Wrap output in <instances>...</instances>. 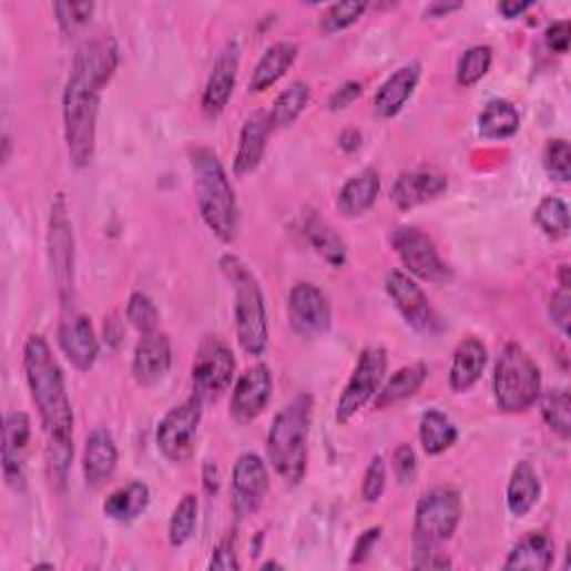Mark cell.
Segmentation results:
<instances>
[{
	"label": "cell",
	"instance_id": "cell-1",
	"mask_svg": "<svg viewBox=\"0 0 571 571\" xmlns=\"http://www.w3.org/2000/svg\"><path fill=\"white\" fill-rule=\"evenodd\" d=\"M116 68L119 48L108 34L88 39L74 54L63 90V132L77 167H88L94 161L101 94Z\"/></svg>",
	"mask_w": 571,
	"mask_h": 571
},
{
	"label": "cell",
	"instance_id": "cell-2",
	"mask_svg": "<svg viewBox=\"0 0 571 571\" xmlns=\"http://www.w3.org/2000/svg\"><path fill=\"white\" fill-rule=\"evenodd\" d=\"M23 368L48 442L45 453L50 478L52 485L63 491L74 460V411L63 370L43 335L28 337L23 348Z\"/></svg>",
	"mask_w": 571,
	"mask_h": 571
},
{
	"label": "cell",
	"instance_id": "cell-3",
	"mask_svg": "<svg viewBox=\"0 0 571 571\" xmlns=\"http://www.w3.org/2000/svg\"><path fill=\"white\" fill-rule=\"evenodd\" d=\"M190 167H193L197 206L204 224L224 244L235 242L239 233V220H242L239 204H237L235 187L217 152L206 145L193 147L190 150Z\"/></svg>",
	"mask_w": 571,
	"mask_h": 571
},
{
	"label": "cell",
	"instance_id": "cell-4",
	"mask_svg": "<svg viewBox=\"0 0 571 571\" xmlns=\"http://www.w3.org/2000/svg\"><path fill=\"white\" fill-rule=\"evenodd\" d=\"M313 420V396L299 394L273 420L266 449L277 476L288 487H299L308 471V436Z\"/></svg>",
	"mask_w": 571,
	"mask_h": 571
},
{
	"label": "cell",
	"instance_id": "cell-5",
	"mask_svg": "<svg viewBox=\"0 0 571 571\" xmlns=\"http://www.w3.org/2000/svg\"><path fill=\"white\" fill-rule=\"evenodd\" d=\"M220 268L235 290V328L239 346L246 355L259 357L268 346V310L264 290L255 273L237 255H224L220 259Z\"/></svg>",
	"mask_w": 571,
	"mask_h": 571
},
{
	"label": "cell",
	"instance_id": "cell-6",
	"mask_svg": "<svg viewBox=\"0 0 571 571\" xmlns=\"http://www.w3.org/2000/svg\"><path fill=\"white\" fill-rule=\"evenodd\" d=\"M542 394V377L536 359L518 341H507L493 368V396L502 414L529 411Z\"/></svg>",
	"mask_w": 571,
	"mask_h": 571
},
{
	"label": "cell",
	"instance_id": "cell-7",
	"mask_svg": "<svg viewBox=\"0 0 571 571\" xmlns=\"http://www.w3.org/2000/svg\"><path fill=\"white\" fill-rule=\"evenodd\" d=\"M48 259L52 279L59 293L61 310L74 308V228L70 222V208L65 195L52 202L48 222Z\"/></svg>",
	"mask_w": 571,
	"mask_h": 571
},
{
	"label": "cell",
	"instance_id": "cell-8",
	"mask_svg": "<svg viewBox=\"0 0 571 571\" xmlns=\"http://www.w3.org/2000/svg\"><path fill=\"white\" fill-rule=\"evenodd\" d=\"M462 520V496L453 487H436L422 493L416 507L414 544H434L451 540Z\"/></svg>",
	"mask_w": 571,
	"mask_h": 571
},
{
	"label": "cell",
	"instance_id": "cell-9",
	"mask_svg": "<svg viewBox=\"0 0 571 571\" xmlns=\"http://www.w3.org/2000/svg\"><path fill=\"white\" fill-rule=\"evenodd\" d=\"M387 368H389V353L383 346H368L359 353L353 375L335 407L337 425H348L368 402L375 400L379 387L385 383Z\"/></svg>",
	"mask_w": 571,
	"mask_h": 571
},
{
	"label": "cell",
	"instance_id": "cell-10",
	"mask_svg": "<svg viewBox=\"0 0 571 571\" xmlns=\"http://www.w3.org/2000/svg\"><path fill=\"white\" fill-rule=\"evenodd\" d=\"M237 370L233 348L217 335L202 339L193 361V391L206 405L220 400L231 387Z\"/></svg>",
	"mask_w": 571,
	"mask_h": 571
},
{
	"label": "cell",
	"instance_id": "cell-11",
	"mask_svg": "<svg viewBox=\"0 0 571 571\" xmlns=\"http://www.w3.org/2000/svg\"><path fill=\"white\" fill-rule=\"evenodd\" d=\"M202 416H204V402L193 394L185 402L172 407L161 418L156 427V447L165 460L181 465L193 456Z\"/></svg>",
	"mask_w": 571,
	"mask_h": 571
},
{
	"label": "cell",
	"instance_id": "cell-12",
	"mask_svg": "<svg viewBox=\"0 0 571 571\" xmlns=\"http://www.w3.org/2000/svg\"><path fill=\"white\" fill-rule=\"evenodd\" d=\"M391 244L396 255L400 257L407 275L431 282V284H449L453 273L442 262L434 239L416 226H398L391 235Z\"/></svg>",
	"mask_w": 571,
	"mask_h": 571
},
{
	"label": "cell",
	"instance_id": "cell-13",
	"mask_svg": "<svg viewBox=\"0 0 571 571\" xmlns=\"http://www.w3.org/2000/svg\"><path fill=\"white\" fill-rule=\"evenodd\" d=\"M385 288L387 295L391 297V302L396 304L398 313L402 315V319L418 333L422 335H438L445 324L440 319V315L436 313V308L431 306L427 293L418 286V282L402 273V271H391L385 279Z\"/></svg>",
	"mask_w": 571,
	"mask_h": 571
},
{
	"label": "cell",
	"instance_id": "cell-14",
	"mask_svg": "<svg viewBox=\"0 0 571 571\" xmlns=\"http://www.w3.org/2000/svg\"><path fill=\"white\" fill-rule=\"evenodd\" d=\"M288 322L302 339H317L330 330L333 310L322 288L299 282L288 293Z\"/></svg>",
	"mask_w": 571,
	"mask_h": 571
},
{
	"label": "cell",
	"instance_id": "cell-15",
	"mask_svg": "<svg viewBox=\"0 0 571 571\" xmlns=\"http://www.w3.org/2000/svg\"><path fill=\"white\" fill-rule=\"evenodd\" d=\"M271 491L268 467L257 453H242L233 469V511L239 520L255 516Z\"/></svg>",
	"mask_w": 571,
	"mask_h": 571
},
{
	"label": "cell",
	"instance_id": "cell-16",
	"mask_svg": "<svg viewBox=\"0 0 571 571\" xmlns=\"http://www.w3.org/2000/svg\"><path fill=\"white\" fill-rule=\"evenodd\" d=\"M271 398H273V370L264 361L253 364L235 379L233 398H231L233 420L239 425L255 422L271 405Z\"/></svg>",
	"mask_w": 571,
	"mask_h": 571
},
{
	"label": "cell",
	"instance_id": "cell-17",
	"mask_svg": "<svg viewBox=\"0 0 571 571\" xmlns=\"http://www.w3.org/2000/svg\"><path fill=\"white\" fill-rule=\"evenodd\" d=\"M59 346L68 361L81 370L88 373L99 359V337L92 326V319L77 308H65L61 310V322H59Z\"/></svg>",
	"mask_w": 571,
	"mask_h": 571
},
{
	"label": "cell",
	"instance_id": "cell-18",
	"mask_svg": "<svg viewBox=\"0 0 571 571\" xmlns=\"http://www.w3.org/2000/svg\"><path fill=\"white\" fill-rule=\"evenodd\" d=\"M32 440V422L23 411L6 416L3 425V476L14 491L26 489V451Z\"/></svg>",
	"mask_w": 571,
	"mask_h": 571
},
{
	"label": "cell",
	"instance_id": "cell-19",
	"mask_svg": "<svg viewBox=\"0 0 571 571\" xmlns=\"http://www.w3.org/2000/svg\"><path fill=\"white\" fill-rule=\"evenodd\" d=\"M449 179L438 170H409L396 179L391 187V202L398 211H414L445 195Z\"/></svg>",
	"mask_w": 571,
	"mask_h": 571
},
{
	"label": "cell",
	"instance_id": "cell-20",
	"mask_svg": "<svg viewBox=\"0 0 571 571\" xmlns=\"http://www.w3.org/2000/svg\"><path fill=\"white\" fill-rule=\"evenodd\" d=\"M239 45L235 41H228L224 50L217 54V61L213 65V72L208 77L202 108L208 116H220L235 92L237 85V72H239Z\"/></svg>",
	"mask_w": 571,
	"mask_h": 571
},
{
	"label": "cell",
	"instance_id": "cell-21",
	"mask_svg": "<svg viewBox=\"0 0 571 571\" xmlns=\"http://www.w3.org/2000/svg\"><path fill=\"white\" fill-rule=\"evenodd\" d=\"M172 366V344L165 333H147L141 335L134 357H132V375L141 387L159 385L170 373Z\"/></svg>",
	"mask_w": 571,
	"mask_h": 571
},
{
	"label": "cell",
	"instance_id": "cell-22",
	"mask_svg": "<svg viewBox=\"0 0 571 571\" xmlns=\"http://www.w3.org/2000/svg\"><path fill=\"white\" fill-rule=\"evenodd\" d=\"M422 79V65L420 61H409L402 68H398L383 85L377 88L373 96V112L379 119H394L402 112V108L409 103L414 92L418 90V83Z\"/></svg>",
	"mask_w": 571,
	"mask_h": 571
},
{
	"label": "cell",
	"instance_id": "cell-23",
	"mask_svg": "<svg viewBox=\"0 0 571 571\" xmlns=\"http://www.w3.org/2000/svg\"><path fill=\"white\" fill-rule=\"evenodd\" d=\"M119 465V449L114 436L105 427H96L85 438L83 449V478L88 487L101 489L105 487Z\"/></svg>",
	"mask_w": 571,
	"mask_h": 571
},
{
	"label": "cell",
	"instance_id": "cell-24",
	"mask_svg": "<svg viewBox=\"0 0 571 571\" xmlns=\"http://www.w3.org/2000/svg\"><path fill=\"white\" fill-rule=\"evenodd\" d=\"M271 132L273 130H271V123H268V114L262 112V110L253 112L244 121L242 132H239V145H237V152H235V163H233V170L239 179L253 174L262 165Z\"/></svg>",
	"mask_w": 571,
	"mask_h": 571
},
{
	"label": "cell",
	"instance_id": "cell-25",
	"mask_svg": "<svg viewBox=\"0 0 571 571\" xmlns=\"http://www.w3.org/2000/svg\"><path fill=\"white\" fill-rule=\"evenodd\" d=\"M379 187H383V179H379V172L375 167H364L361 172L353 174L339 187V195H337L339 215L346 220H355L368 213L379 197Z\"/></svg>",
	"mask_w": 571,
	"mask_h": 571
},
{
	"label": "cell",
	"instance_id": "cell-26",
	"mask_svg": "<svg viewBox=\"0 0 571 571\" xmlns=\"http://www.w3.org/2000/svg\"><path fill=\"white\" fill-rule=\"evenodd\" d=\"M487 359H489L487 346L478 337L462 339L453 350V359H451V368H449L451 391L467 394L469 389H473L480 383Z\"/></svg>",
	"mask_w": 571,
	"mask_h": 571
},
{
	"label": "cell",
	"instance_id": "cell-27",
	"mask_svg": "<svg viewBox=\"0 0 571 571\" xmlns=\"http://www.w3.org/2000/svg\"><path fill=\"white\" fill-rule=\"evenodd\" d=\"M429 366L425 361H414L402 368H398L389 379H385L383 387H379L373 407L377 411H385L394 405H400L409 398H414L427 383Z\"/></svg>",
	"mask_w": 571,
	"mask_h": 571
},
{
	"label": "cell",
	"instance_id": "cell-28",
	"mask_svg": "<svg viewBox=\"0 0 571 571\" xmlns=\"http://www.w3.org/2000/svg\"><path fill=\"white\" fill-rule=\"evenodd\" d=\"M297 54H299V48L293 41H277V43H273L262 54V59L257 61V65L253 70V77H251V83H248V92L262 94V92L271 90L293 68V63L297 61Z\"/></svg>",
	"mask_w": 571,
	"mask_h": 571
},
{
	"label": "cell",
	"instance_id": "cell-29",
	"mask_svg": "<svg viewBox=\"0 0 571 571\" xmlns=\"http://www.w3.org/2000/svg\"><path fill=\"white\" fill-rule=\"evenodd\" d=\"M553 555H555L553 538L544 531H531L518 544H513L502 567L507 571L511 569L547 571L553 564Z\"/></svg>",
	"mask_w": 571,
	"mask_h": 571
},
{
	"label": "cell",
	"instance_id": "cell-30",
	"mask_svg": "<svg viewBox=\"0 0 571 571\" xmlns=\"http://www.w3.org/2000/svg\"><path fill=\"white\" fill-rule=\"evenodd\" d=\"M304 237L308 239L310 248L330 266V268H344L348 262V248L344 239L337 235V231L322 220L317 213H308L304 217Z\"/></svg>",
	"mask_w": 571,
	"mask_h": 571
},
{
	"label": "cell",
	"instance_id": "cell-31",
	"mask_svg": "<svg viewBox=\"0 0 571 571\" xmlns=\"http://www.w3.org/2000/svg\"><path fill=\"white\" fill-rule=\"evenodd\" d=\"M150 498H152L150 487L141 480H132V482L114 489L105 498L103 513L114 522L128 524L145 513V509L150 507Z\"/></svg>",
	"mask_w": 571,
	"mask_h": 571
},
{
	"label": "cell",
	"instance_id": "cell-32",
	"mask_svg": "<svg viewBox=\"0 0 571 571\" xmlns=\"http://www.w3.org/2000/svg\"><path fill=\"white\" fill-rule=\"evenodd\" d=\"M542 485L536 469L529 462H518L507 485V507L513 518H524L540 500Z\"/></svg>",
	"mask_w": 571,
	"mask_h": 571
},
{
	"label": "cell",
	"instance_id": "cell-33",
	"mask_svg": "<svg viewBox=\"0 0 571 571\" xmlns=\"http://www.w3.org/2000/svg\"><path fill=\"white\" fill-rule=\"evenodd\" d=\"M520 114L518 108L507 99H493L485 105L478 116V132L489 141H504L518 134Z\"/></svg>",
	"mask_w": 571,
	"mask_h": 571
},
{
	"label": "cell",
	"instance_id": "cell-34",
	"mask_svg": "<svg viewBox=\"0 0 571 571\" xmlns=\"http://www.w3.org/2000/svg\"><path fill=\"white\" fill-rule=\"evenodd\" d=\"M460 438L453 420L440 409H429L420 418V445L427 456H440L449 451Z\"/></svg>",
	"mask_w": 571,
	"mask_h": 571
},
{
	"label": "cell",
	"instance_id": "cell-35",
	"mask_svg": "<svg viewBox=\"0 0 571 571\" xmlns=\"http://www.w3.org/2000/svg\"><path fill=\"white\" fill-rule=\"evenodd\" d=\"M310 85L306 81H293L273 103V110L268 114L271 130H286L290 128L302 112L310 103Z\"/></svg>",
	"mask_w": 571,
	"mask_h": 571
},
{
	"label": "cell",
	"instance_id": "cell-36",
	"mask_svg": "<svg viewBox=\"0 0 571 571\" xmlns=\"http://www.w3.org/2000/svg\"><path fill=\"white\" fill-rule=\"evenodd\" d=\"M538 407H540V416H542L544 425L555 436H560L562 440H569V436H571V400H569V391L567 389L544 391L538 398Z\"/></svg>",
	"mask_w": 571,
	"mask_h": 571
},
{
	"label": "cell",
	"instance_id": "cell-37",
	"mask_svg": "<svg viewBox=\"0 0 571 571\" xmlns=\"http://www.w3.org/2000/svg\"><path fill=\"white\" fill-rule=\"evenodd\" d=\"M200 520V502L197 496L185 493L179 504L174 507L167 524V540L172 547H183L190 538L195 536Z\"/></svg>",
	"mask_w": 571,
	"mask_h": 571
},
{
	"label": "cell",
	"instance_id": "cell-38",
	"mask_svg": "<svg viewBox=\"0 0 571 571\" xmlns=\"http://www.w3.org/2000/svg\"><path fill=\"white\" fill-rule=\"evenodd\" d=\"M533 222L553 242L569 237V231H571L569 208L558 197H542V202L533 213Z\"/></svg>",
	"mask_w": 571,
	"mask_h": 571
},
{
	"label": "cell",
	"instance_id": "cell-39",
	"mask_svg": "<svg viewBox=\"0 0 571 571\" xmlns=\"http://www.w3.org/2000/svg\"><path fill=\"white\" fill-rule=\"evenodd\" d=\"M493 63V50L489 45H471L469 50L462 52L458 68H456V79L460 88H473L480 83Z\"/></svg>",
	"mask_w": 571,
	"mask_h": 571
},
{
	"label": "cell",
	"instance_id": "cell-40",
	"mask_svg": "<svg viewBox=\"0 0 571 571\" xmlns=\"http://www.w3.org/2000/svg\"><path fill=\"white\" fill-rule=\"evenodd\" d=\"M366 10H368V3H357V0H348V3H333L322 12L319 30L324 34L341 32V30L355 26L364 17Z\"/></svg>",
	"mask_w": 571,
	"mask_h": 571
},
{
	"label": "cell",
	"instance_id": "cell-41",
	"mask_svg": "<svg viewBox=\"0 0 571 571\" xmlns=\"http://www.w3.org/2000/svg\"><path fill=\"white\" fill-rule=\"evenodd\" d=\"M542 167L544 172L560 183L571 179V152L567 139H551L542 150Z\"/></svg>",
	"mask_w": 571,
	"mask_h": 571
},
{
	"label": "cell",
	"instance_id": "cell-42",
	"mask_svg": "<svg viewBox=\"0 0 571 571\" xmlns=\"http://www.w3.org/2000/svg\"><path fill=\"white\" fill-rule=\"evenodd\" d=\"M128 322L141 333H154L159 326V308L156 304L145 295V293H132L128 299V308H125Z\"/></svg>",
	"mask_w": 571,
	"mask_h": 571
},
{
	"label": "cell",
	"instance_id": "cell-43",
	"mask_svg": "<svg viewBox=\"0 0 571 571\" xmlns=\"http://www.w3.org/2000/svg\"><path fill=\"white\" fill-rule=\"evenodd\" d=\"M94 3H54L57 23L63 34H77L94 14Z\"/></svg>",
	"mask_w": 571,
	"mask_h": 571
},
{
	"label": "cell",
	"instance_id": "cell-44",
	"mask_svg": "<svg viewBox=\"0 0 571 571\" xmlns=\"http://www.w3.org/2000/svg\"><path fill=\"white\" fill-rule=\"evenodd\" d=\"M387 489V462L383 456H373L361 478V500L375 504Z\"/></svg>",
	"mask_w": 571,
	"mask_h": 571
},
{
	"label": "cell",
	"instance_id": "cell-45",
	"mask_svg": "<svg viewBox=\"0 0 571 571\" xmlns=\"http://www.w3.org/2000/svg\"><path fill=\"white\" fill-rule=\"evenodd\" d=\"M394 476L400 487L411 485L418 476V456L416 449L407 442L394 451Z\"/></svg>",
	"mask_w": 571,
	"mask_h": 571
},
{
	"label": "cell",
	"instance_id": "cell-46",
	"mask_svg": "<svg viewBox=\"0 0 571 571\" xmlns=\"http://www.w3.org/2000/svg\"><path fill=\"white\" fill-rule=\"evenodd\" d=\"M208 567L211 569H220V571H237V569H242V562L237 558V538H235V533H228L213 549V558H211Z\"/></svg>",
	"mask_w": 571,
	"mask_h": 571
},
{
	"label": "cell",
	"instance_id": "cell-47",
	"mask_svg": "<svg viewBox=\"0 0 571 571\" xmlns=\"http://www.w3.org/2000/svg\"><path fill=\"white\" fill-rule=\"evenodd\" d=\"M414 549H416V553H414V567L416 569L445 571V569L453 567L451 558L440 553V549L434 547V544H414Z\"/></svg>",
	"mask_w": 571,
	"mask_h": 571
},
{
	"label": "cell",
	"instance_id": "cell-48",
	"mask_svg": "<svg viewBox=\"0 0 571 571\" xmlns=\"http://www.w3.org/2000/svg\"><path fill=\"white\" fill-rule=\"evenodd\" d=\"M549 315L553 324L560 328V333L567 337L569 335V322H571V293L569 286H560L549 304Z\"/></svg>",
	"mask_w": 571,
	"mask_h": 571
},
{
	"label": "cell",
	"instance_id": "cell-49",
	"mask_svg": "<svg viewBox=\"0 0 571 571\" xmlns=\"http://www.w3.org/2000/svg\"><path fill=\"white\" fill-rule=\"evenodd\" d=\"M364 92V85L359 81H346L341 83L339 88L333 90V94L328 96V110L330 112H339V110H346L348 105H353Z\"/></svg>",
	"mask_w": 571,
	"mask_h": 571
},
{
	"label": "cell",
	"instance_id": "cell-50",
	"mask_svg": "<svg viewBox=\"0 0 571 571\" xmlns=\"http://www.w3.org/2000/svg\"><path fill=\"white\" fill-rule=\"evenodd\" d=\"M379 538H383V527H370L361 536H357V542H355L353 553H350V564L366 562L368 555L373 553L375 544L379 542Z\"/></svg>",
	"mask_w": 571,
	"mask_h": 571
},
{
	"label": "cell",
	"instance_id": "cell-51",
	"mask_svg": "<svg viewBox=\"0 0 571 571\" xmlns=\"http://www.w3.org/2000/svg\"><path fill=\"white\" fill-rule=\"evenodd\" d=\"M569 21H555L544 32V43L553 54H567L569 52Z\"/></svg>",
	"mask_w": 571,
	"mask_h": 571
},
{
	"label": "cell",
	"instance_id": "cell-52",
	"mask_svg": "<svg viewBox=\"0 0 571 571\" xmlns=\"http://www.w3.org/2000/svg\"><path fill=\"white\" fill-rule=\"evenodd\" d=\"M465 8V3H458V0H436V3L425 8V19H445L453 12H460Z\"/></svg>",
	"mask_w": 571,
	"mask_h": 571
},
{
	"label": "cell",
	"instance_id": "cell-53",
	"mask_svg": "<svg viewBox=\"0 0 571 571\" xmlns=\"http://www.w3.org/2000/svg\"><path fill=\"white\" fill-rule=\"evenodd\" d=\"M202 480H204V489L208 496H215L220 491V485H222V478H220V469H217V462L213 460H206L204 467H202Z\"/></svg>",
	"mask_w": 571,
	"mask_h": 571
},
{
	"label": "cell",
	"instance_id": "cell-54",
	"mask_svg": "<svg viewBox=\"0 0 571 571\" xmlns=\"http://www.w3.org/2000/svg\"><path fill=\"white\" fill-rule=\"evenodd\" d=\"M531 8H533V3H529V0H522V3H518V0H502V3L498 6V12L507 21H511V19H518L520 14H524Z\"/></svg>",
	"mask_w": 571,
	"mask_h": 571
},
{
	"label": "cell",
	"instance_id": "cell-55",
	"mask_svg": "<svg viewBox=\"0 0 571 571\" xmlns=\"http://www.w3.org/2000/svg\"><path fill=\"white\" fill-rule=\"evenodd\" d=\"M121 337H123V328H121V322L112 315L110 319H105V341L108 346L116 348L121 344Z\"/></svg>",
	"mask_w": 571,
	"mask_h": 571
},
{
	"label": "cell",
	"instance_id": "cell-56",
	"mask_svg": "<svg viewBox=\"0 0 571 571\" xmlns=\"http://www.w3.org/2000/svg\"><path fill=\"white\" fill-rule=\"evenodd\" d=\"M359 145H361V134L355 128H348L339 134V147L344 152H355V150H359Z\"/></svg>",
	"mask_w": 571,
	"mask_h": 571
},
{
	"label": "cell",
	"instance_id": "cell-57",
	"mask_svg": "<svg viewBox=\"0 0 571 571\" xmlns=\"http://www.w3.org/2000/svg\"><path fill=\"white\" fill-rule=\"evenodd\" d=\"M262 569H282V564H279V562H273V560H271V562H264V564H262Z\"/></svg>",
	"mask_w": 571,
	"mask_h": 571
}]
</instances>
